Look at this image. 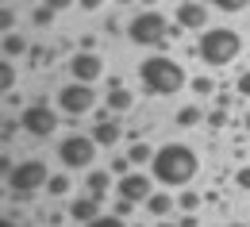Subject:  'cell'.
<instances>
[{
    "instance_id": "26",
    "label": "cell",
    "mask_w": 250,
    "mask_h": 227,
    "mask_svg": "<svg viewBox=\"0 0 250 227\" xmlns=\"http://www.w3.org/2000/svg\"><path fill=\"white\" fill-rule=\"evenodd\" d=\"M85 227H127V224H124V216H96L93 224H85Z\"/></svg>"
},
{
    "instance_id": "35",
    "label": "cell",
    "mask_w": 250,
    "mask_h": 227,
    "mask_svg": "<svg viewBox=\"0 0 250 227\" xmlns=\"http://www.w3.org/2000/svg\"><path fill=\"white\" fill-rule=\"evenodd\" d=\"M42 4H50V8H54V12H62V8H69V4H73V0H42Z\"/></svg>"
},
{
    "instance_id": "37",
    "label": "cell",
    "mask_w": 250,
    "mask_h": 227,
    "mask_svg": "<svg viewBox=\"0 0 250 227\" xmlns=\"http://www.w3.org/2000/svg\"><path fill=\"white\" fill-rule=\"evenodd\" d=\"M177 224H181V227H196V216H181Z\"/></svg>"
},
{
    "instance_id": "24",
    "label": "cell",
    "mask_w": 250,
    "mask_h": 227,
    "mask_svg": "<svg viewBox=\"0 0 250 227\" xmlns=\"http://www.w3.org/2000/svg\"><path fill=\"white\" fill-rule=\"evenodd\" d=\"M212 4H216L219 12H227V16H235V12H243V8H247L250 0H212Z\"/></svg>"
},
{
    "instance_id": "43",
    "label": "cell",
    "mask_w": 250,
    "mask_h": 227,
    "mask_svg": "<svg viewBox=\"0 0 250 227\" xmlns=\"http://www.w3.org/2000/svg\"><path fill=\"white\" fill-rule=\"evenodd\" d=\"M120 4H131V0H120Z\"/></svg>"
},
{
    "instance_id": "32",
    "label": "cell",
    "mask_w": 250,
    "mask_h": 227,
    "mask_svg": "<svg viewBox=\"0 0 250 227\" xmlns=\"http://www.w3.org/2000/svg\"><path fill=\"white\" fill-rule=\"evenodd\" d=\"M112 173H120V177H124V173H131V158H116V162H112Z\"/></svg>"
},
{
    "instance_id": "3",
    "label": "cell",
    "mask_w": 250,
    "mask_h": 227,
    "mask_svg": "<svg viewBox=\"0 0 250 227\" xmlns=\"http://www.w3.org/2000/svg\"><path fill=\"white\" fill-rule=\"evenodd\" d=\"M239 50H243V39H239V31H231V27H208V31H200V42H196L200 62L212 65V69L235 62Z\"/></svg>"
},
{
    "instance_id": "22",
    "label": "cell",
    "mask_w": 250,
    "mask_h": 227,
    "mask_svg": "<svg viewBox=\"0 0 250 227\" xmlns=\"http://www.w3.org/2000/svg\"><path fill=\"white\" fill-rule=\"evenodd\" d=\"M177 208H181V212H196V208H200V193L185 189V193L177 196Z\"/></svg>"
},
{
    "instance_id": "14",
    "label": "cell",
    "mask_w": 250,
    "mask_h": 227,
    "mask_svg": "<svg viewBox=\"0 0 250 227\" xmlns=\"http://www.w3.org/2000/svg\"><path fill=\"white\" fill-rule=\"evenodd\" d=\"M69 216H73V224H93L96 216H100V200L96 196H77L69 204Z\"/></svg>"
},
{
    "instance_id": "31",
    "label": "cell",
    "mask_w": 250,
    "mask_h": 227,
    "mask_svg": "<svg viewBox=\"0 0 250 227\" xmlns=\"http://www.w3.org/2000/svg\"><path fill=\"white\" fill-rule=\"evenodd\" d=\"M0 27H4V31H16V16H12V8L0 12Z\"/></svg>"
},
{
    "instance_id": "9",
    "label": "cell",
    "mask_w": 250,
    "mask_h": 227,
    "mask_svg": "<svg viewBox=\"0 0 250 227\" xmlns=\"http://www.w3.org/2000/svg\"><path fill=\"white\" fill-rule=\"evenodd\" d=\"M120 196L135 200V204H146V200L154 196V177H146V173H139V169L124 173V177H120Z\"/></svg>"
},
{
    "instance_id": "15",
    "label": "cell",
    "mask_w": 250,
    "mask_h": 227,
    "mask_svg": "<svg viewBox=\"0 0 250 227\" xmlns=\"http://www.w3.org/2000/svg\"><path fill=\"white\" fill-rule=\"evenodd\" d=\"M173 208H177V200H173L169 193H154L150 200H146V212H150V216H162V220H166Z\"/></svg>"
},
{
    "instance_id": "36",
    "label": "cell",
    "mask_w": 250,
    "mask_h": 227,
    "mask_svg": "<svg viewBox=\"0 0 250 227\" xmlns=\"http://www.w3.org/2000/svg\"><path fill=\"white\" fill-rule=\"evenodd\" d=\"M77 4H81V8H85V12H96V8H100V4H104V0H77Z\"/></svg>"
},
{
    "instance_id": "19",
    "label": "cell",
    "mask_w": 250,
    "mask_h": 227,
    "mask_svg": "<svg viewBox=\"0 0 250 227\" xmlns=\"http://www.w3.org/2000/svg\"><path fill=\"white\" fill-rule=\"evenodd\" d=\"M196 124H204V112L196 108V104H188L177 112V127H196Z\"/></svg>"
},
{
    "instance_id": "11",
    "label": "cell",
    "mask_w": 250,
    "mask_h": 227,
    "mask_svg": "<svg viewBox=\"0 0 250 227\" xmlns=\"http://www.w3.org/2000/svg\"><path fill=\"white\" fill-rule=\"evenodd\" d=\"M173 23H181L185 31H208V4H200V0H181Z\"/></svg>"
},
{
    "instance_id": "25",
    "label": "cell",
    "mask_w": 250,
    "mask_h": 227,
    "mask_svg": "<svg viewBox=\"0 0 250 227\" xmlns=\"http://www.w3.org/2000/svg\"><path fill=\"white\" fill-rule=\"evenodd\" d=\"M212 89H216V81H212V77H192V93H196V97H208Z\"/></svg>"
},
{
    "instance_id": "34",
    "label": "cell",
    "mask_w": 250,
    "mask_h": 227,
    "mask_svg": "<svg viewBox=\"0 0 250 227\" xmlns=\"http://www.w3.org/2000/svg\"><path fill=\"white\" fill-rule=\"evenodd\" d=\"M16 127H23V124H20V120H4V139H12Z\"/></svg>"
},
{
    "instance_id": "20",
    "label": "cell",
    "mask_w": 250,
    "mask_h": 227,
    "mask_svg": "<svg viewBox=\"0 0 250 227\" xmlns=\"http://www.w3.org/2000/svg\"><path fill=\"white\" fill-rule=\"evenodd\" d=\"M46 193H50V196H65V193H69V177H65V173H50Z\"/></svg>"
},
{
    "instance_id": "7",
    "label": "cell",
    "mask_w": 250,
    "mask_h": 227,
    "mask_svg": "<svg viewBox=\"0 0 250 227\" xmlns=\"http://www.w3.org/2000/svg\"><path fill=\"white\" fill-rule=\"evenodd\" d=\"M58 108H62L65 116H85V112H93L96 108V93L89 81H69L58 89Z\"/></svg>"
},
{
    "instance_id": "38",
    "label": "cell",
    "mask_w": 250,
    "mask_h": 227,
    "mask_svg": "<svg viewBox=\"0 0 250 227\" xmlns=\"http://www.w3.org/2000/svg\"><path fill=\"white\" fill-rule=\"evenodd\" d=\"M0 227H16V220H12V216H4V224H0Z\"/></svg>"
},
{
    "instance_id": "16",
    "label": "cell",
    "mask_w": 250,
    "mask_h": 227,
    "mask_svg": "<svg viewBox=\"0 0 250 227\" xmlns=\"http://www.w3.org/2000/svg\"><path fill=\"white\" fill-rule=\"evenodd\" d=\"M85 185H89V196L100 200V196L108 193V185H112V173H108V169H89V181H85Z\"/></svg>"
},
{
    "instance_id": "30",
    "label": "cell",
    "mask_w": 250,
    "mask_h": 227,
    "mask_svg": "<svg viewBox=\"0 0 250 227\" xmlns=\"http://www.w3.org/2000/svg\"><path fill=\"white\" fill-rule=\"evenodd\" d=\"M235 89H239V97H250V69H247V73H239Z\"/></svg>"
},
{
    "instance_id": "10",
    "label": "cell",
    "mask_w": 250,
    "mask_h": 227,
    "mask_svg": "<svg viewBox=\"0 0 250 227\" xmlns=\"http://www.w3.org/2000/svg\"><path fill=\"white\" fill-rule=\"evenodd\" d=\"M100 73H104V58L100 54H93V50H77L73 54V62H69V77L73 81H89L93 85Z\"/></svg>"
},
{
    "instance_id": "41",
    "label": "cell",
    "mask_w": 250,
    "mask_h": 227,
    "mask_svg": "<svg viewBox=\"0 0 250 227\" xmlns=\"http://www.w3.org/2000/svg\"><path fill=\"white\" fill-rule=\"evenodd\" d=\"M247 131H250V112H247Z\"/></svg>"
},
{
    "instance_id": "17",
    "label": "cell",
    "mask_w": 250,
    "mask_h": 227,
    "mask_svg": "<svg viewBox=\"0 0 250 227\" xmlns=\"http://www.w3.org/2000/svg\"><path fill=\"white\" fill-rule=\"evenodd\" d=\"M31 46H27V39L20 31H4V58H20V54H27Z\"/></svg>"
},
{
    "instance_id": "2",
    "label": "cell",
    "mask_w": 250,
    "mask_h": 227,
    "mask_svg": "<svg viewBox=\"0 0 250 227\" xmlns=\"http://www.w3.org/2000/svg\"><path fill=\"white\" fill-rule=\"evenodd\" d=\"M139 81L150 97H173L185 89V69L166 54H150L146 62H139Z\"/></svg>"
},
{
    "instance_id": "12",
    "label": "cell",
    "mask_w": 250,
    "mask_h": 227,
    "mask_svg": "<svg viewBox=\"0 0 250 227\" xmlns=\"http://www.w3.org/2000/svg\"><path fill=\"white\" fill-rule=\"evenodd\" d=\"M96 139V146H116L120 139H124V127H120V120L112 116V112H96L93 120V131H89Z\"/></svg>"
},
{
    "instance_id": "42",
    "label": "cell",
    "mask_w": 250,
    "mask_h": 227,
    "mask_svg": "<svg viewBox=\"0 0 250 227\" xmlns=\"http://www.w3.org/2000/svg\"><path fill=\"white\" fill-rule=\"evenodd\" d=\"M231 227H247V224H231Z\"/></svg>"
},
{
    "instance_id": "21",
    "label": "cell",
    "mask_w": 250,
    "mask_h": 227,
    "mask_svg": "<svg viewBox=\"0 0 250 227\" xmlns=\"http://www.w3.org/2000/svg\"><path fill=\"white\" fill-rule=\"evenodd\" d=\"M31 23L35 27H50V23H54V8H50V4H39L31 12Z\"/></svg>"
},
{
    "instance_id": "27",
    "label": "cell",
    "mask_w": 250,
    "mask_h": 227,
    "mask_svg": "<svg viewBox=\"0 0 250 227\" xmlns=\"http://www.w3.org/2000/svg\"><path fill=\"white\" fill-rule=\"evenodd\" d=\"M235 185H239L243 193H250V165H243V169H235Z\"/></svg>"
},
{
    "instance_id": "33",
    "label": "cell",
    "mask_w": 250,
    "mask_h": 227,
    "mask_svg": "<svg viewBox=\"0 0 250 227\" xmlns=\"http://www.w3.org/2000/svg\"><path fill=\"white\" fill-rule=\"evenodd\" d=\"M27 54H31V62H35V65H42V62H46V58H50V54H46V50H39V46H31Z\"/></svg>"
},
{
    "instance_id": "40",
    "label": "cell",
    "mask_w": 250,
    "mask_h": 227,
    "mask_svg": "<svg viewBox=\"0 0 250 227\" xmlns=\"http://www.w3.org/2000/svg\"><path fill=\"white\" fill-rule=\"evenodd\" d=\"M139 4H146V8H150V4H158V0H139Z\"/></svg>"
},
{
    "instance_id": "28",
    "label": "cell",
    "mask_w": 250,
    "mask_h": 227,
    "mask_svg": "<svg viewBox=\"0 0 250 227\" xmlns=\"http://www.w3.org/2000/svg\"><path fill=\"white\" fill-rule=\"evenodd\" d=\"M227 124V108H216V112H208V127H223Z\"/></svg>"
},
{
    "instance_id": "5",
    "label": "cell",
    "mask_w": 250,
    "mask_h": 227,
    "mask_svg": "<svg viewBox=\"0 0 250 227\" xmlns=\"http://www.w3.org/2000/svg\"><path fill=\"white\" fill-rule=\"evenodd\" d=\"M4 181H8V189H12V193L27 196V193H35V189H42V185L50 181V169H46V165L39 162V158H27V162L12 165V169L4 173Z\"/></svg>"
},
{
    "instance_id": "1",
    "label": "cell",
    "mask_w": 250,
    "mask_h": 227,
    "mask_svg": "<svg viewBox=\"0 0 250 227\" xmlns=\"http://www.w3.org/2000/svg\"><path fill=\"white\" fill-rule=\"evenodd\" d=\"M200 169V158L196 150L185 146V143H166L154 150V162H150V177L166 189H177V185H188Z\"/></svg>"
},
{
    "instance_id": "6",
    "label": "cell",
    "mask_w": 250,
    "mask_h": 227,
    "mask_svg": "<svg viewBox=\"0 0 250 227\" xmlns=\"http://www.w3.org/2000/svg\"><path fill=\"white\" fill-rule=\"evenodd\" d=\"M96 158V139L93 135H65L58 143V162L65 169H89Z\"/></svg>"
},
{
    "instance_id": "18",
    "label": "cell",
    "mask_w": 250,
    "mask_h": 227,
    "mask_svg": "<svg viewBox=\"0 0 250 227\" xmlns=\"http://www.w3.org/2000/svg\"><path fill=\"white\" fill-rule=\"evenodd\" d=\"M127 158H131V165H150V162H154V146L139 139V143H131V150H127Z\"/></svg>"
},
{
    "instance_id": "39",
    "label": "cell",
    "mask_w": 250,
    "mask_h": 227,
    "mask_svg": "<svg viewBox=\"0 0 250 227\" xmlns=\"http://www.w3.org/2000/svg\"><path fill=\"white\" fill-rule=\"evenodd\" d=\"M154 227H181V224H169V220H162V224H154Z\"/></svg>"
},
{
    "instance_id": "44",
    "label": "cell",
    "mask_w": 250,
    "mask_h": 227,
    "mask_svg": "<svg viewBox=\"0 0 250 227\" xmlns=\"http://www.w3.org/2000/svg\"><path fill=\"white\" fill-rule=\"evenodd\" d=\"M135 227H139V224H135Z\"/></svg>"
},
{
    "instance_id": "29",
    "label": "cell",
    "mask_w": 250,
    "mask_h": 227,
    "mask_svg": "<svg viewBox=\"0 0 250 227\" xmlns=\"http://www.w3.org/2000/svg\"><path fill=\"white\" fill-rule=\"evenodd\" d=\"M131 212H135V200L120 196V200H116V216H131Z\"/></svg>"
},
{
    "instance_id": "13",
    "label": "cell",
    "mask_w": 250,
    "mask_h": 227,
    "mask_svg": "<svg viewBox=\"0 0 250 227\" xmlns=\"http://www.w3.org/2000/svg\"><path fill=\"white\" fill-rule=\"evenodd\" d=\"M104 108H108L112 116H120V112H127V108H135V93L124 89L120 81H112V93H104Z\"/></svg>"
},
{
    "instance_id": "8",
    "label": "cell",
    "mask_w": 250,
    "mask_h": 227,
    "mask_svg": "<svg viewBox=\"0 0 250 227\" xmlns=\"http://www.w3.org/2000/svg\"><path fill=\"white\" fill-rule=\"evenodd\" d=\"M20 124H23V131H27L31 139H46V135H54V127H58V112H54L50 104L35 100V104H27V108H23Z\"/></svg>"
},
{
    "instance_id": "23",
    "label": "cell",
    "mask_w": 250,
    "mask_h": 227,
    "mask_svg": "<svg viewBox=\"0 0 250 227\" xmlns=\"http://www.w3.org/2000/svg\"><path fill=\"white\" fill-rule=\"evenodd\" d=\"M12 85H16V69H12V58H8L4 69H0V89H4V93H12Z\"/></svg>"
},
{
    "instance_id": "4",
    "label": "cell",
    "mask_w": 250,
    "mask_h": 227,
    "mask_svg": "<svg viewBox=\"0 0 250 227\" xmlns=\"http://www.w3.org/2000/svg\"><path fill=\"white\" fill-rule=\"evenodd\" d=\"M127 39H131L135 46H166V39H169V23H166L162 12L146 8V12H139V16L127 23Z\"/></svg>"
}]
</instances>
